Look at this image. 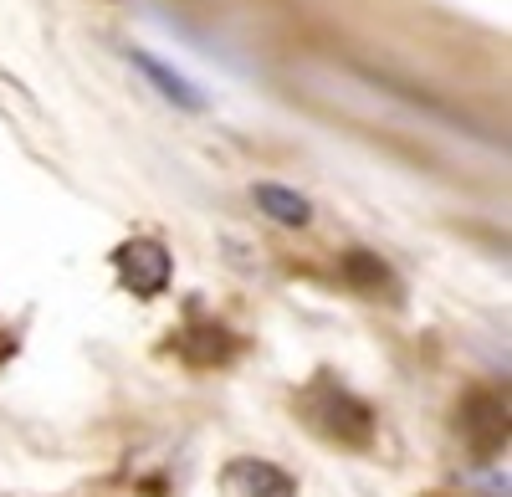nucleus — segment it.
<instances>
[{
    "label": "nucleus",
    "mask_w": 512,
    "mask_h": 497,
    "mask_svg": "<svg viewBox=\"0 0 512 497\" xmlns=\"http://www.w3.org/2000/svg\"><path fill=\"white\" fill-rule=\"evenodd\" d=\"M139 67H144V72H149V77H154L159 88H164L169 98H175V103H185V108H200V93L190 88L185 77H175V72H169L164 62H154V57H144V52H139Z\"/></svg>",
    "instance_id": "nucleus-2"
},
{
    "label": "nucleus",
    "mask_w": 512,
    "mask_h": 497,
    "mask_svg": "<svg viewBox=\"0 0 512 497\" xmlns=\"http://www.w3.org/2000/svg\"><path fill=\"white\" fill-rule=\"evenodd\" d=\"M256 205H262L272 221H282V226H303L308 221V200L297 190H287V185H256Z\"/></svg>",
    "instance_id": "nucleus-1"
}]
</instances>
